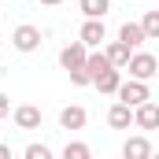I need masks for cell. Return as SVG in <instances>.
<instances>
[{"mask_svg": "<svg viewBox=\"0 0 159 159\" xmlns=\"http://www.w3.org/2000/svg\"><path fill=\"white\" fill-rule=\"evenodd\" d=\"M41 4H48V7H52V4H59V0H41Z\"/></svg>", "mask_w": 159, "mask_h": 159, "instance_id": "22", "label": "cell"}, {"mask_svg": "<svg viewBox=\"0 0 159 159\" xmlns=\"http://www.w3.org/2000/svg\"><path fill=\"white\" fill-rule=\"evenodd\" d=\"M126 70H129V78L148 81V78H156V74H159V59L152 56V52H133L129 63H126Z\"/></svg>", "mask_w": 159, "mask_h": 159, "instance_id": "1", "label": "cell"}, {"mask_svg": "<svg viewBox=\"0 0 159 159\" xmlns=\"http://www.w3.org/2000/svg\"><path fill=\"white\" fill-rule=\"evenodd\" d=\"M85 67H89V74L96 78V74H104V70H111L115 63L107 59V52H89V59H85Z\"/></svg>", "mask_w": 159, "mask_h": 159, "instance_id": "15", "label": "cell"}, {"mask_svg": "<svg viewBox=\"0 0 159 159\" xmlns=\"http://www.w3.org/2000/svg\"><path fill=\"white\" fill-rule=\"evenodd\" d=\"M63 159H89V144H81V141H67Z\"/></svg>", "mask_w": 159, "mask_h": 159, "instance_id": "17", "label": "cell"}, {"mask_svg": "<svg viewBox=\"0 0 159 159\" xmlns=\"http://www.w3.org/2000/svg\"><path fill=\"white\" fill-rule=\"evenodd\" d=\"M4 115H11V100H7V96L0 93V119H4Z\"/></svg>", "mask_w": 159, "mask_h": 159, "instance_id": "20", "label": "cell"}, {"mask_svg": "<svg viewBox=\"0 0 159 159\" xmlns=\"http://www.w3.org/2000/svg\"><path fill=\"white\" fill-rule=\"evenodd\" d=\"M11 115H15L19 129H41V107H34V104H19Z\"/></svg>", "mask_w": 159, "mask_h": 159, "instance_id": "6", "label": "cell"}, {"mask_svg": "<svg viewBox=\"0 0 159 159\" xmlns=\"http://www.w3.org/2000/svg\"><path fill=\"white\" fill-rule=\"evenodd\" d=\"M115 96H119L122 104H129V107H137V104L152 100V93H148V81H141V78H129V81H122Z\"/></svg>", "mask_w": 159, "mask_h": 159, "instance_id": "2", "label": "cell"}, {"mask_svg": "<svg viewBox=\"0 0 159 159\" xmlns=\"http://www.w3.org/2000/svg\"><path fill=\"white\" fill-rule=\"evenodd\" d=\"M119 41L129 44V48H141L148 37H144V26H141V22H122L119 26Z\"/></svg>", "mask_w": 159, "mask_h": 159, "instance_id": "10", "label": "cell"}, {"mask_svg": "<svg viewBox=\"0 0 159 159\" xmlns=\"http://www.w3.org/2000/svg\"><path fill=\"white\" fill-rule=\"evenodd\" d=\"M85 59H89V44L81 37L70 41V44L59 52V67H63V70H78V67H85Z\"/></svg>", "mask_w": 159, "mask_h": 159, "instance_id": "3", "label": "cell"}, {"mask_svg": "<svg viewBox=\"0 0 159 159\" xmlns=\"http://www.w3.org/2000/svg\"><path fill=\"white\" fill-rule=\"evenodd\" d=\"M78 7L85 19H104L111 11V0H78Z\"/></svg>", "mask_w": 159, "mask_h": 159, "instance_id": "13", "label": "cell"}, {"mask_svg": "<svg viewBox=\"0 0 159 159\" xmlns=\"http://www.w3.org/2000/svg\"><path fill=\"white\" fill-rule=\"evenodd\" d=\"M85 119H89V115H85V107H78V104H70V107L59 111V126H63V129H81Z\"/></svg>", "mask_w": 159, "mask_h": 159, "instance_id": "11", "label": "cell"}, {"mask_svg": "<svg viewBox=\"0 0 159 159\" xmlns=\"http://www.w3.org/2000/svg\"><path fill=\"white\" fill-rule=\"evenodd\" d=\"M122 156H126V159H148V156H152V141H148V137H126Z\"/></svg>", "mask_w": 159, "mask_h": 159, "instance_id": "9", "label": "cell"}, {"mask_svg": "<svg viewBox=\"0 0 159 159\" xmlns=\"http://www.w3.org/2000/svg\"><path fill=\"white\" fill-rule=\"evenodd\" d=\"M141 26H144V37L148 41H159V11H144Z\"/></svg>", "mask_w": 159, "mask_h": 159, "instance_id": "16", "label": "cell"}, {"mask_svg": "<svg viewBox=\"0 0 159 159\" xmlns=\"http://www.w3.org/2000/svg\"><path fill=\"white\" fill-rule=\"evenodd\" d=\"M93 85H96L100 93H119V85H122V74H119V67H111V70L96 74V78H93Z\"/></svg>", "mask_w": 159, "mask_h": 159, "instance_id": "12", "label": "cell"}, {"mask_svg": "<svg viewBox=\"0 0 159 159\" xmlns=\"http://www.w3.org/2000/svg\"><path fill=\"white\" fill-rule=\"evenodd\" d=\"M74 85H93V74H89V67H78V70H67Z\"/></svg>", "mask_w": 159, "mask_h": 159, "instance_id": "19", "label": "cell"}, {"mask_svg": "<svg viewBox=\"0 0 159 159\" xmlns=\"http://www.w3.org/2000/svg\"><path fill=\"white\" fill-rule=\"evenodd\" d=\"M107 37V30H104V19H85V26H81V41L89 44V48H100V41Z\"/></svg>", "mask_w": 159, "mask_h": 159, "instance_id": "8", "label": "cell"}, {"mask_svg": "<svg viewBox=\"0 0 159 159\" xmlns=\"http://www.w3.org/2000/svg\"><path fill=\"white\" fill-rule=\"evenodd\" d=\"M107 126H111V129H129V126H133V107H129V104H111V111H107Z\"/></svg>", "mask_w": 159, "mask_h": 159, "instance_id": "7", "label": "cell"}, {"mask_svg": "<svg viewBox=\"0 0 159 159\" xmlns=\"http://www.w3.org/2000/svg\"><path fill=\"white\" fill-rule=\"evenodd\" d=\"M26 159H52L48 144H26Z\"/></svg>", "mask_w": 159, "mask_h": 159, "instance_id": "18", "label": "cell"}, {"mask_svg": "<svg viewBox=\"0 0 159 159\" xmlns=\"http://www.w3.org/2000/svg\"><path fill=\"white\" fill-rule=\"evenodd\" d=\"M133 126L137 129H159V104L156 100H144L133 107Z\"/></svg>", "mask_w": 159, "mask_h": 159, "instance_id": "5", "label": "cell"}, {"mask_svg": "<svg viewBox=\"0 0 159 159\" xmlns=\"http://www.w3.org/2000/svg\"><path fill=\"white\" fill-rule=\"evenodd\" d=\"M104 52H107V59H111L115 67H126V63H129V56H133V48H129V44H122V41H111Z\"/></svg>", "mask_w": 159, "mask_h": 159, "instance_id": "14", "label": "cell"}, {"mask_svg": "<svg viewBox=\"0 0 159 159\" xmlns=\"http://www.w3.org/2000/svg\"><path fill=\"white\" fill-rule=\"evenodd\" d=\"M11 44H15L19 52H34V48H41V30L30 26V22H22V26L11 30Z\"/></svg>", "mask_w": 159, "mask_h": 159, "instance_id": "4", "label": "cell"}, {"mask_svg": "<svg viewBox=\"0 0 159 159\" xmlns=\"http://www.w3.org/2000/svg\"><path fill=\"white\" fill-rule=\"evenodd\" d=\"M11 156V144H0V159H7Z\"/></svg>", "mask_w": 159, "mask_h": 159, "instance_id": "21", "label": "cell"}]
</instances>
